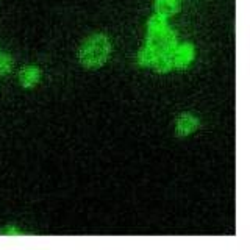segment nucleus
Instances as JSON below:
<instances>
[{"label":"nucleus","instance_id":"6","mask_svg":"<svg viewBox=\"0 0 250 250\" xmlns=\"http://www.w3.org/2000/svg\"><path fill=\"white\" fill-rule=\"evenodd\" d=\"M155 8L161 16H170L178 10V3L177 0H156Z\"/></svg>","mask_w":250,"mask_h":250},{"label":"nucleus","instance_id":"10","mask_svg":"<svg viewBox=\"0 0 250 250\" xmlns=\"http://www.w3.org/2000/svg\"><path fill=\"white\" fill-rule=\"evenodd\" d=\"M11 67V60L6 55L0 53V74H6Z\"/></svg>","mask_w":250,"mask_h":250},{"label":"nucleus","instance_id":"4","mask_svg":"<svg viewBox=\"0 0 250 250\" xmlns=\"http://www.w3.org/2000/svg\"><path fill=\"white\" fill-rule=\"evenodd\" d=\"M195 127H197V121L191 114H183L177 121V131L180 135H189Z\"/></svg>","mask_w":250,"mask_h":250},{"label":"nucleus","instance_id":"5","mask_svg":"<svg viewBox=\"0 0 250 250\" xmlns=\"http://www.w3.org/2000/svg\"><path fill=\"white\" fill-rule=\"evenodd\" d=\"M19 78L23 86H33L39 80V70L36 67H25L21 70Z\"/></svg>","mask_w":250,"mask_h":250},{"label":"nucleus","instance_id":"8","mask_svg":"<svg viewBox=\"0 0 250 250\" xmlns=\"http://www.w3.org/2000/svg\"><path fill=\"white\" fill-rule=\"evenodd\" d=\"M147 27H148V31L150 33H156V31H161L166 28V19H164V16H153V18L148 21L147 23Z\"/></svg>","mask_w":250,"mask_h":250},{"label":"nucleus","instance_id":"3","mask_svg":"<svg viewBox=\"0 0 250 250\" xmlns=\"http://www.w3.org/2000/svg\"><path fill=\"white\" fill-rule=\"evenodd\" d=\"M192 57H194V49H192V45H189V44H183V45H180L178 49L175 50L174 62H175V66H178V67H186V66L192 61Z\"/></svg>","mask_w":250,"mask_h":250},{"label":"nucleus","instance_id":"1","mask_svg":"<svg viewBox=\"0 0 250 250\" xmlns=\"http://www.w3.org/2000/svg\"><path fill=\"white\" fill-rule=\"evenodd\" d=\"M109 53V42L104 35L91 36L80 49V60L84 66L97 67L104 64Z\"/></svg>","mask_w":250,"mask_h":250},{"label":"nucleus","instance_id":"2","mask_svg":"<svg viewBox=\"0 0 250 250\" xmlns=\"http://www.w3.org/2000/svg\"><path fill=\"white\" fill-rule=\"evenodd\" d=\"M147 42H148V47H152V49L156 52H169L175 47L177 44V38H175V33L170 30H161V31H156V33H150L147 38Z\"/></svg>","mask_w":250,"mask_h":250},{"label":"nucleus","instance_id":"9","mask_svg":"<svg viewBox=\"0 0 250 250\" xmlns=\"http://www.w3.org/2000/svg\"><path fill=\"white\" fill-rule=\"evenodd\" d=\"M155 60V50L152 49V47H144L143 50L139 52L138 55V61H139V64H143V66H147V64H152Z\"/></svg>","mask_w":250,"mask_h":250},{"label":"nucleus","instance_id":"7","mask_svg":"<svg viewBox=\"0 0 250 250\" xmlns=\"http://www.w3.org/2000/svg\"><path fill=\"white\" fill-rule=\"evenodd\" d=\"M153 66H155L156 70H158V72H167V70L172 67V60L167 55V52H164V53L158 55V57H155Z\"/></svg>","mask_w":250,"mask_h":250}]
</instances>
